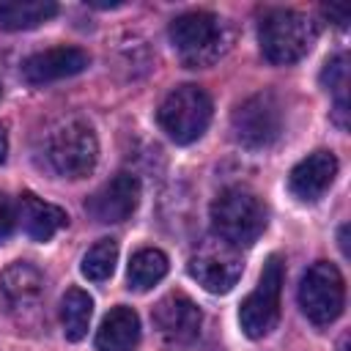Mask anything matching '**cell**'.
I'll return each instance as SVG.
<instances>
[{
	"mask_svg": "<svg viewBox=\"0 0 351 351\" xmlns=\"http://www.w3.org/2000/svg\"><path fill=\"white\" fill-rule=\"evenodd\" d=\"M211 228L219 241L236 250L252 247L266 228V206L255 192L228 186L211 203Z\"/></svg>",
	"mask_w": 351,
	"mask_h": 351,
	"instance_id": "cell-1",
	"label": "cell"
},
{
	"mask_svg": "<svg viewBox=\"0 0 351 351\" xmlns=\"http://www.w3.org/2000/svg\"><path fill=\"white\" fill-rule=\"evenodd\" d=\"M44 156L58 176L82 178L96 167L99 143L96 132L82 118H63L58 121L44 140Z\"/></svg>",
	"mask_w": 351,
	"mask_h": 351,
	"instance_id": "cell-2",
	"label": "cell"
},
{
	"mask_svg": "<svg viewBox=\"0 0 351 351\" xmlns=\"http://www.w3.org/2000/svg\"><path fill=\"white\" fill-rule=\"evenodd\" d=\"M261 52L274 66H288L302 60L315 44V25L310 16L291 8H271L258 25Z\"/></svg>",
	"mask_w": 351,
	"mask_h": 351,
	"instance_id": "cell-3",
	"label": "cell"
},
{
	"mask_svg": "<svg viewBox=\"0 0 351 351\" xmlns=\"http://www.w3.org/2000/svg\"><path fill=\"white\" fill-rule=\"evenodd\" d=\"M156 118L162 132L173 143L189 145L197 137H203V132L211 123V99L197 85H178L165 96Z\"/></svg>",
	"mask_w": 351,
	"mask_h": 351,
	"instance_id": "cell-4",
	"label": "cell"
},
{
	"mask_svg": "<svg viewBox=\"0 0 351 351\" xmlns=\"http://www.w3.org/2000/svg\"><path fill=\"white\" fill-rule=\"evenodd\" d=\"M282 280H285V263L280 255H269L263 263L261 280L255 291L241 302L239 307V324L247 337L258 340L266 337L280 318V293H282Z\"/></svg>",
	"mask_w": 351,
	"mask_h": 351,
	"instance_id": "cell-5",
	"label": "cell"
},
{
	"mask_svg": "<svg viewBox=\"0 0 351 351\" xmlns=\"http://www.w3.org/2000/svg\"><path fill=\"white\" fill-rule=\"evenodd\" d=\"M299 304H302V313L315 326H329L343 313L346 285L335 263L318 261L304 271L299 285Z\"/></svg>",
	"mask_w": 351,
	"mask_h": 351,
	"instance_id": "cell-6",
	"label": "cell"
},
{
	"mask_svg": "<svg viewBox=\"0 0 351 351\" xmlns=\"http://www.w3.org/2000/svg\"><path fill=\"white\" fill-rule=\"evenodd\" d=\"M230 129H233L236 143H241L244 148H252V151L269 148L282 132V107L277 96L263 90V93L244 99L233 110Z\"/></svg>",
	"mask_w": 351,
	"mask_h": 351,
	"instance_id": "cell-7",
	"label": "cell"
},
{
	"mask_svg": "<svg viewBox=\"0 0 351 351\" xmlns=\"http://www.w3.org/2000/svg\"><path fill=\"white\" fill-rule=\"evenodd\" d=\"M170 41L189 66H206L222 52V25L211 11H186L170 22Z\"/></svg>",
	"mask_w": 351,
	"mask_h": 351,
	"instance_id": "cell-8",
	"label": "cell"
},
{
	"mask_svg": "<svg viewBox=\"0 0 351 351\" xmlns=\"http://www.w3.org/2000/svg\"><path fill=\"white\" fill-rule=\"evenodd\" d=\"M241 258L236 252V247L225 244V241H206L186 263V271L192 280H197V285H203L208 293H228L239 277H241Z\"/></svg>",
	"mask_w": 351,
	"mask_h": 351,
	"instance_id": "cell-9",
	"label": "cell"
},
{
	"mask_svg": "<svg viewBox=\"0 0 351 351\" xmlns=\"http://www.w3.org/2000/svg\"><path fill=\"white\" fill-rule=\"evenodd\" d=\"M140 203V181L132 173H118L110 181H104L88 200L85 211L99 225H115L134 214Z\"/></svg>",
	"mask_w": 351,
	"mask_h": 351,
	"instance_id": "cell-10",
	"label": "cell"
},
{
	"mask_svg": "<svg viewBox=\"0 0 351 351\" xmlns=\"http://www.w3.org/2000/svg\"><path fill=\"white\" fill-rule=\"evenodd\" d=\"M154 326L159 329V335L170 343H189L197 337L200 324H203V313L200 307L186 296V293H167L156 302L154 307Z\"/></svg>",
	"mask_w": 351,
	"mask_h": 351,
	"instance_id": "cell-11",
	"label": "cell"
},
{
	"mask_svg": "<svg viewBox=\"0 0 351 351\" xmlns=\"http://www.w3.org/2000/svg\"><path fill=\"white\" fill-rule=\"evenodd\" d=\"M90 66V55L80 47H52L30 55L22 63V77L30 85H47L55 80L74 77Z\"/></svg>",
	"mask_w": 351,
	"mask_h": 351,
	"instance_id": "cell-12",
	"label": "cell"
},
{
	"mask_svg": "<svg viewBox=\"0 0 351 351\" xmlns=\"http://www.w3.org/2000/svg\"><path fill=\"white\" fill-rule=\"evenodd\" d=\"M337 176V159L332 151H313L299 165H293L288 176V189L302 203H315L335 181Z\"/></svg>",
	"mask_w": 351,
	"mask_h": 351,
	"instance_id": "cell-13",
	"label": "cell"
},
{
	"mask_svg": "<svg viewBox=\"0 0 351 351\" xmlns=\"http://www.w3.org/2000/svg\"><path fill=\"white\" fill-rule=\"evenodd\" d=\"M0 293L8 310H36L44 296V274L27 261H14L0 274Z\"/></svg>",
	"mask_w": 351,
	"mask_h": 351,
	"instance_id": "cell-14",
	"label": "cell"
},
{
	"mask_svg": "<svg viewBox=\"0 0 351 351\" xmlns=\"http://www.w3.org/2000/svg\"><path fill=\"white\" fill-rule=\"evenodd\" d=\"M16 222L25 228V233L33 241H49L60 228H66L69 217L60 206H52L33 192H25L16 203Z\"/></svg>",
	"mask_w": 351,
	"mask_h": 351,
	"instance_id": "cell-15",
	"label": "cell"
},
{
	"mask_svg": "<svg viewBox=\"0 0 351 351\" xmlns=\"http://www.w3.org/2000/svg\"><path fill=\"white\" fill-rule=\"evenodd\" d=\"M137 340H140L137 313L126 304H118L104 315L96 332V351H132Z\"/></svg>",
	"mask_w": 351,
	"mask_h": 351,
	"instance_id": "cell-16",
	"label": "cell"
},
{
	"mask_svg": "<svg viewBox=\"0 0 351 351\" xmlns=\"http://www.w3.org/2000/svg\"><path fill=\"white\" fill-rule=\"evenodd\" d=\"M58 14L52 0H5L0 3V27L3 30H30L41 22H49Z\"/></svg>",
	"mask_w": 351,
	"mask_h": 351,
	"instance_id": "cell-17",
	"label": "cell"
},
{
	"mask_svg": "<svg viewBox=\"0 0 351 351\" xmlns=\"http://www.w3.org/2000/svg\"><path fill=\"white\" fill-rule=\"evenodd\" d=\"M90 315H93V299L82 288H69L60 299V324L66 340L80 343L88 335Z\"/></svg>",
	"mask_w": 351,
	"mask_h": 351,
	"instance_id": "cell-18",
	"label": "cell"
},
{
	"mask_svg": "<svg viewBox=\"0 0 351 351\" xmlns=\"http://www.w3.org/2000/svg\"><path fill=\"white\" fill-rule=\"evenodd\" d=\"M167 255L156 247H148V250H140L132 255L129 261V269H126V282L132 291H148L154 288L165 274H167Z\"/></svg>",
	"mask_w": 351,
	"mask_h": 351,
	"instance_id": "cell-19",
	"label": "cell"
},
{
	"mask_svg": "<svg viewBox=\"0 0 351 351\" xmlns=\"http://www.w3.org/2000/svg\"><path fill=\"white\" fill-rule=\"evenodd\" d=\"M321 82L335 96V118H337V123L346 126V112H348V58L346 55L332 58L321 71Z\"/></svg>",
	"mask_w": 351,
	"mask_h": 351,
	"instance_id": "cell-20",
	"label": "cell"
},
{
	"mask_svg": "<svg viewBox=\"0 0 351 351\" xmlns=\"http://www.w3.org/2000/svg\"><path fill=\"white\" fill-rule=\"evenodd\" d=\"M115 263H118V241H115V239H101V241H96V244L85 252L80 269H82V274H85L88 280L104 282V280L112 277Z\"/></svg>",
	"mask_w": 351,
	"mask_h": 351,
	"instance_id": "cell-21",
	"label": "cell"
},
{
	"mask_svg": "<svg viewBox=\"0 0 351 351\" xmlns=\"http://www.w3.org/2000/svg\"><path fill=\"white\" fill-rule=\"evenodd\" d=\"M16 228V206L8 195L0 192V241H5Z\"/></svg>",
	"mask_w": 351,
	"mask_h": 351,
	"instance_id": "cell-22",
	"label": "cell"
},
{
	"mask_svg": "<svg viewBox=\"0 0 351 351\" xmlns=\"http://www.w3.org/2000/svg\"><path fill=\"white\" fill-rule=\"evenodd\" d=\"M324 16H332L337 27H346V22H348V11H346V8H335V5L324 8Z\"/></svg>",
	"mask_w": 351,
	"mask_h": 351,
	"instance_id": "cell-23",
	"label": "cell"
},
{
	"mask_svg": "<svg viewBox=\"0 0 351 351\" xmlns=\"http://www.w3.org/2000/svg\"><path fill=\"white\" fill-rule=\"evenodd\" d=\"M5 156H8V137H5V129L0 126V165L5 162Z\"/></svg>",
	"mask_w": 351,
	"mask_h": 351,
	"instance_id": "cell-24",
	"label": "cell"
},
{
	"mask_svg": "<svg viewBox=\"0 0 351 351\" xmlns=\"http://www.w3.org/2000/svg\"><path fill=\"white\" fill-rule=\"evenodd\" d=\"M346 233H348V225H343V228H340V250H343V255H348V241H346Z\"/></svg>",
	"mask_w": 351,
	"mask_h": 351,
	"instance_id": "cell-25",
	"label": "cell"
}]
</instances>
